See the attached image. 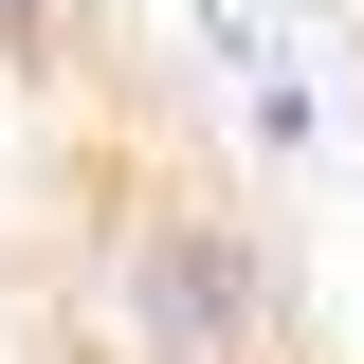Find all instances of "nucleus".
Listing matches in <instances>:
<instances>
[{"mask_svg":"<svg viewBox=\"0 0 364 364\" xmlns=\"http://www.w3.org/2000/svg\"><path fill=\"white\" fill-rule=\"evenodd\" d=\"M91 55V0H0V73H73Z\"/></svg>","mask_w":364,"mask_h":364,"instance_id":"f03ea898","label":"nucleus"},{"mask_svg":"<svg viewBox=\"0 0 364 364\" xmlns=\"http://www.w3.org/2000/svg\"><path fill=\"white\" fill-rule=\"evenodd\" d=\"M73 255H91V310H109V364H291V273L219 182L109 146Z\"/></svg>","mask_w":364,"mask_h":364,"instance_id":"f257e3e1","label":"nucleus"}]
</instances>
